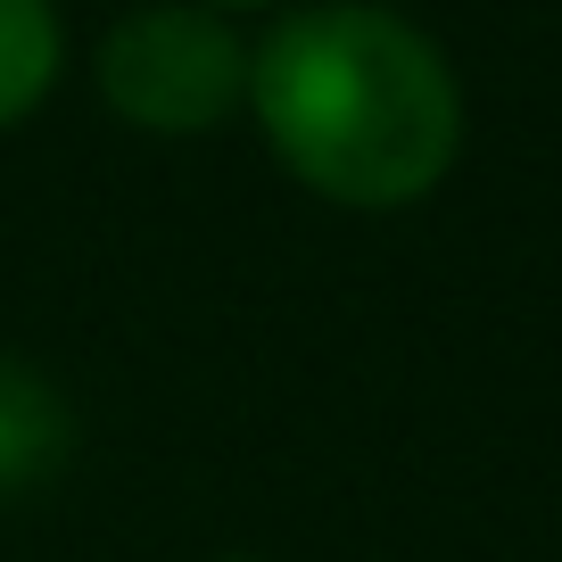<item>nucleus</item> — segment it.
Here are the masks:
<instances>
[{
  "instance_id": "39448f33",
  "label": "nucleus",
  "mask_w": 562,
  "mask_h": 562,
  "mask_svg": "<svg viewBox=\"0 0 562 562\" xmlns=\"http://www.w3.org/2000/svg\"><path fill=\"white\" fill-rule=\"evenodd\" d=\"M199 9H215V18H224V9H265V0H199Z\"/></svg>"
},
{
  "instance_id": "7ed1b4c3",
  "label": "nucleus",
  "mask_w": 562,
  "mask_h": 562,
  "mask_svg": "<svg viewBox=\"0 0 562 562\" xmlns=\"http://www.w3.org/2000/svg\"><path fill=\"white\" fill-rule=\"evenodd\" d=\"M75 456V414L34 364L0 356V496H34Z\"/></svg>"
},
{
  "instance_id": "20e7f679",
  "label": "nucleus",
  "mask_w": 562,
  "mask_h": 562,
  "mask_svg": "<svg viewBox=\"0 0 562 562\" xmlns=\"http://www.w3.org/2000/svg\"><path fill=\"white\" fill-rule=\"evenodd\" d=\"M58 83V9L50 0H0V133L42 108Z\"/></svg>"
},
{
  "instance_id": "f03ea898",
  "label": "nucleus",
  "mask_w": 562,
  "mask_h": 562,
  "mask_svg": "<svg viewBox=\"0 0 562 562\" xmlns=\"http://www.w3.org/2000/svg\"><path fill=\"white\" fill-rule=\"evenodd\" d=\"M100 91L140 133H207L232 108H248V50L199 0L133 9L100 42Z\"/></svg>"
},
{
  "instance_id": "f257e3e1",
  "label": "nucleus",
  "mask_w": 562,
  "mask_h": 562,
  "mask_svg": "<svg viewBox=\"0 0 562 562\" xmlns=\"http://www.w3.org/2000/svg\"><path fill=\"white\" fill-rule=\"evenodd\" d=\"M248 108L273 158L339 207H405L439 191L463 149V91L439 42L397 9L323 0L248 50Z\"/></svg>"
}]
</instances>
